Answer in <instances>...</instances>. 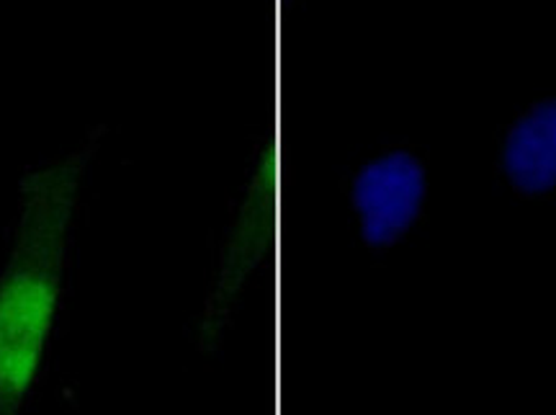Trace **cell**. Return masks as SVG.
Wrapping results in <instances>:
<instances>
[{"mask_svg":"<svg viewBox=\"0 0 556 415\" xmlns=\"http://www.w3.org/2000/svg\"><path fill=\"white\" fill-rule=\"evenodd\" d=\"M109 124H90L67 150L24 165L0 261V415H26L65 315L90 163Z\"/></svg>","mask_w":556,"mask_h":415,"instance_id":"cell-1","label":"cell"},{"mask_svg":"<svg viewBox=\"0 0 556 415\" xmlns=\"http://www.w3.org/2000/svg\"><path fill=\"white\" fill-rule=\"evenodd\" d=\"M283 127L274 122V142L263 140L253 152L248 181L229 210L219 246L214 251L208 279L201 297L193 341L199 351H212L222 341L235 310L253 284L268 255L281 261L283 235Z\"/></svg>","mask_w":556,"mask_h":415,"instance_id":"cell-2","label":"cell"},{"mask_svg":"<svg viewBox=\"0 0 556 415\" xmlns=\"http://www.w3.org/2000/svg\"><path fill=\"white\" fill-rule=\"evenodd\" d=\"M343 197L361 243L384 251L400 243L428 212L433 168L413 142L384 144L345 173Z\"/></svg>","mask_w":556,"mask_h":415,"instance_id":"cell-3","label":"cell"},{"mask_svg":"<svg viewBox=\"0 0 556 415\" xmlns=\"http://www.w3.org/2000/svg\"><path fill=\"white\" fill-rule=\"evenodd\" d=\"M497 178L518 197L556 191V96L518 109L495 135Z\"/></svg>","mask_w":556,"mask_h":415,"instance_id":"cell-4","label":"cell"}]
</instances>
